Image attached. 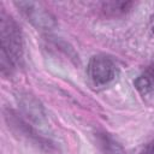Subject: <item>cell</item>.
I'll list each match as a JSON object with an SVG mask.
<instances>
[{
  "instance_id": "1",
  "label": "cell",
  "mask_w": 154,
  "mask_h": 154,
  "mask_svg": "<svg viewBox=\"0 0 154 154\" xmlns=\"http://www.w3.org/2000/svg\"><path fill=\"white\" fill-rule=\"evenodd\" d=\"M0 67L2 75H10L23 57V40L18 24L2 8L0 12Z\"/></svg>"
},
{
  "instance_id": "2",
  "label": "cell",
  "mask_w": 154,
  "mask_h": 154,
  "mask_svg": "<svg viewBox=\"0 0 154 154\" xmlns=\"http://www.w3.org/2000/svg\"><path fill=\"white\" fill-rule=\"evenodd\" d=\"M87 73L94 87L103 88L116 79L118 75V67L112 58L105 54H97L91 57L89 60Z\"/></svg>"
},
{
  "instance_id": "3",
  "label": "cell",
  "mask_w": 154,
  "mask_h": 154,
  "mask_svg": "<svg viewBox=\"0 0 154 154\" xmlns=\"http://www.w3.org/2000/svg\"><path fill=\"white\" fill-rule=\"evenodd\" d=\"M16 6L37 29L48 30L54 25V17L40 4L32 1H19L16 2Z\"/></svg>"
},
{
  "instance_id": "4",
  "label": "cell",
  "mask_w": 154,
  "mask_h": 154,
  "mask_svg": "<svg viewBox=\"0 0 154 154\" xmlns=\"http://www.w3.org/2000/svg\"><path fill=\"white\" fill-rule=\"evenodd\" d=\"M135 88L146 99H154V66L148 67L135 81Z\"/></svg>"
},
{
  "instance_id": "5",
  "label": "cell",
  "mask_w": 154,
  "mask_h": 154,
  "mask_svg": "<svg viewBox=\"0 0 154 154\" xmlns=\"http://www.w3.org/2000/svg\"><path fill=\"white\" fill-rule=\"evenodd\" d=\"M132 5L131 1H106L102 4V11L106 16L118 17L129 12Z\"/></svg>"
},
{
  "instance_id": "6",
  "label": "cell",
  "mask_w": 154,
  "mask_h": 154,
  "mask_svg": "<svg viewBox=\"0 0 154 154\" xmlns=\"http://www.w3.org/2000/svg\"><path fill=\"white\" fill-rule=\"evenodd\" d=\"M143 153L144 154H154V141L152 143L147 144V147H146V149H144Z\"/></svg>"
},
{
  "instance_id": "7",
  "label": "cell",
  "mask_w": 154,
  "mask_h": 154,
  "mask_svg": "<svg viewBox=\"0 0 154 154\" xmlns=\"http://www.w3.org/2000/svg\"><path fill=\"white\" fill-rule=\"evenodd\" d=\"M150 30L154 32V13H153V16L150 18Z\"/></svg>"
}]
</instances>
